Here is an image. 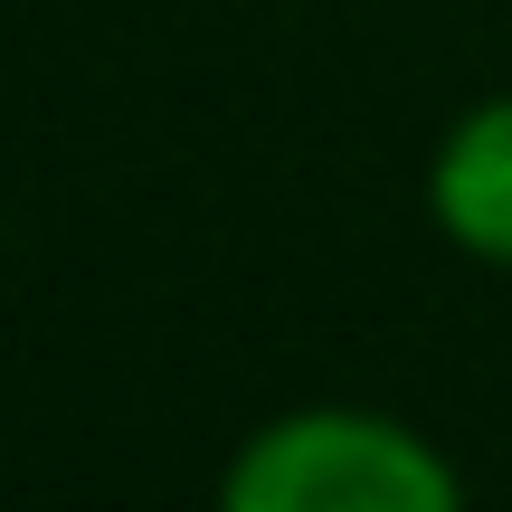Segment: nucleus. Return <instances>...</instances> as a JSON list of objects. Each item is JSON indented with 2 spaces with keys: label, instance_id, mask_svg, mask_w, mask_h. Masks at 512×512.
I'll return each mask as SVG.
<instances>
[{
  "label": "nucleus",
  "instance_id": "1",
  "mask_svg": "<svg viewBox=\"0 0 512 512\" xmlns=\"http://www.w3.org/2000/svg\"><path fill=\"white\" fill-rule=\"evenodd\" d=\"M219 503L228 512H456L465 465L418 418L313 399L247 427L238 456L219 465Z\"/></svg>",
  "mask_w": 512,
  "mask_h": 512
},
{
  "label": "nucleus",
  "instance_id": "2",
  "mask_svg": "<svg viewBox=\"0 0 512 512\" xmlns=\"http://www.w3.org/2000/svg\"><path fill=\"white\" fill-rule=\"evenodd\" d=\"M427 219L456 256L512 275V86L465 105L427 152Z\"/></svg>",
  "mask_w": 512,
  "mask_h": 512
}]
</instances>
